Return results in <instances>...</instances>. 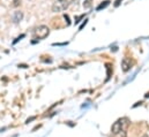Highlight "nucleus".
<instances>
[{
	"label": "nucleus",
	"instance_id": "f257e3e1",
	"mask_svg": "<svg viewBox=\"0 0 149 137\" xmlns=\"http://www.w3.org/2000/svg\"><path fill=\"white\" fill-rule=\"evenodd\" d=\"M130 126V121L127 118H123V119H119L118 121H116L112 126V134L116 135V134H119V133H123V131H126V129L128 128Z\"/></svg>",
	"mask_w": 149,
	"mask_h": 137
},
{
	"label": "nucleus",
	"instance_id": "f03ea898",
	"mask_svg": "<svg viewBox=\"0 0 149 137\" xmlns=\"http://www.w3.org/2000/svg\"><path fill=\"white\" fill-rule=\"evenodd\" d=\"M68 7V1L67 0H57L53 5H52V12L54 13H59L65 10Z\"/></svg>",
	"mask_w": 149,
	"mask_h": 137
},
{
	"label": "nucleus",
	"instance_id": "7ed1b4c3",
	"mask_svg": "<svg viewBox=\"0 0 149 137\" xmlns=\"http://www.w3.org/2000/svg\"><path fill=\"white\" fill-rule=\"evenodd\" d=\"M50 34V29L46 26H39L37 29L35 30V36L37 37L38 39H44L46 38Z\"/></svg>",
	"mask_w": 149,
	"mask_h": 137
},
{
	"label": "nucleus",
	"instance_id": "20e7f679",
	"mask_svg": "<svg viewBox=\"0 0 149 137\" xmlns=\"http://www.w3.org/2000/svg\"><path fill=\"white\" fill-rule=\"evenodd\" d=\"M132 67V60L131 58H124L121 61V68L124 71H128Z\"/></svg>",
	"mask_w": 149,
	"mask_h": 137
},
{
	"label": "nucleus",
	"instance_id": "39448f33",
	"mask_svg": "<svg viewBox=\"0 0 149 137\" xmlns=\"http://www.w3.org/2000/svg\"><path fill=\"white\" fill-rule=\"evenodd\" d=\"M22 19H23V13H22V12H15V13H14L13 21H14L15 23H19Z\"/></svg>",
	"mask_w": 149,
	"mask_h": 137
},
{
	"label": "nucleus",
	"instance_id": "423d86ee",
	"mask_svg": "<svg viewBox=\"0 0 149 137\" xmlns=\"http://www.w3.org/2000/svg\"><path fill=\"white\" fill-rule=\"evenodd\" d=\"M110 5V0H105V1H103L102 3H100L98 6H97V10H101V9H104V8H107L108 6Z\"/></svg>",
	"mask_w": 149,
	"mask_h": 137
},
{
	"label": "nucleus",
	"instance_id": "0eeeda50",
	"mask_svg": "<svg viewBox=\"0 0 149 137\" xmlns=\"http://www.w3.org/2000/svg\"><path fill=\"white\" fill-rule=\"evenodd\" d=\"M91 6V0H87V1H84V3H83V7L84 8H89Z\"/></svg>",
	"mask_w": 149,
	"mask_h": 137
},
{
	"label": "nucleus",
	"instance_id": "6e6552de",
	"mask_svg": "<svg viewBox=\"0 0 149 137\" xmlns=\"http://www.w3.org/2000/svg\"><path fill=\"white\" fill-rule=\"evenodd\" d=\"M113 137H126V133L123 131V133H119V134H116Z\"/></svg>",
	"mask_w": 149,
	"mask_h": 137
},
{
	"label": "nucleus",
	"instance_id": "1a4fd4ad",
	"mask_svg": "<svg viewBox=\"0 0 149 137\" xmlns=\"http://www.w3.org/2000/svg\"><path fill=\"white\" fill-rule=\"evenodd\" d=\"M20 3H21V0H13V6L14 7H17Z\"/></svg>",
	"mask_w": 149,
	"mask_h": 137
},
{
	"label": "nucleus",
	"instance_id": "9d476101",
	"mask_svg": "<svg viewBox=\"0 0 149 137\" xmlns=\"http://www.w3.org/2000/svg\"><path fill=\"white\" fill-rule=\"evenodd\" d=\"M83 16H84V15H80V16H77V17H75V24H77V23L80 22V20H81V19L83 17Z\"/></svg>",
	"mask_w": 149,
	"mask_h": 137
},
{
	"label": "nucleus",
	"instance_id": "9b49d317",
	"mask_svg": "<svg viewBox=\"0 0 149 137\" xmlns=\"http://www.w3.org/2000/svg\"><path fill=\"white\" fill-rule=\"evenodd\" d=\"M64 19H65V20L67 21V26H70V24H71V22H70V16L65 14V15H64Z\"/></svg>",
	"mask_w": 149,
	"mask_h": 137
},
{
	"label": "nucleus",
	"instance_id": "f8f14e48",
	"mask_svg": "<svg viewBox=\"0 0 149 137\" xmlns=\"http://www.w3.org/2000/svg\"><path fill=\"white\" fill-rule=\"evenodd\" d=\"M87 22H88V20H84V22H83V23H82V24L80 26V28H79V30H82V29H83V27H84V26L87 24Z\"/></svg>",
	"mask_w": 149,
	"mask_h": 137
},
{
	"label": "nucleus",
	"instance_id": "ddd939ff",
	"mask_svg": "<svg viewBox=\"0 0 149 137\" xmlns=\"http://www.w3.org/2000/svg\"><path fill=\"white\" fill-rule=\"evenodd\" d=\"M23 37H24V35H21V36H20V37H17V38H16V39H15V40H14V44H16V43H17V42H19V40H20V39H21V38H23Z\"/></svg>",
	"mask_w": 149,
	"mask_h": 137
},
{
	"label": "nucleus",
	"instance_id": "4468645a",
	"mask_svg": "<svg viewBox=\"0 0 149 137\" xmlns=\"http://www.w3.org/2000/svg\"><path fill=\"white\" fill-rule=\"evenodd\" d=\"M119 5H120V0H116V2H114V6H116V7H118Z\"/></svg>",
	"mask_w": 149,
	"mask_h": 137
},
{
	"label": "nucleus",
	"instance_id": "2eb2a0df",
	"mask_svg": "<svg viewBox=\"0 0 149 137\" xmlns=\"http://www.w3.org/2000/svg\"><path fill=\"white\" fill-rule=\"evenodd\" d=\"M145 97H146V98H149V92H147V93L145 95Z\"/></svg>",
	"mask_w": 149,
	"mask_h": 137
},
{
	"label": "nucleus",
	"instance_id": "dca6fc26",
	"mask_svg": "<svg viewBox=\"0 0 149 137\" xmlns=\"http://www.w3.org/2000/svg\"><path fill=\"white\" fill-rule=\"evenodd\" d=\"M142 137H149V136H148V135H143Z\"/></svg>",
	"mask_w": 149,
	"mask_h": 137
}]
</instances>
